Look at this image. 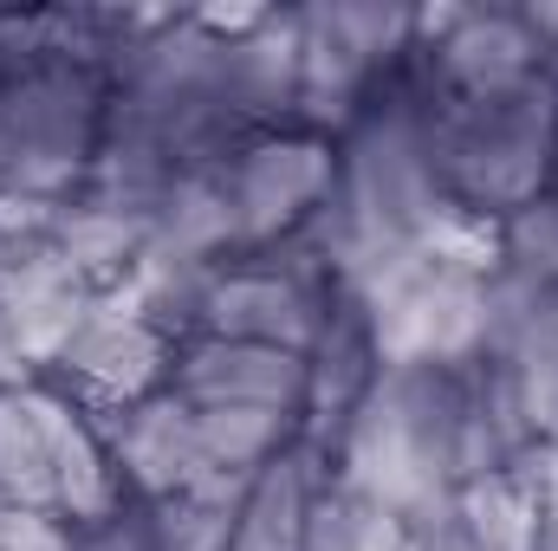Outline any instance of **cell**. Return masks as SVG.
Wrapping results in <instances>:
<instances>
[{"label":"cell","instance_id":"8fae6325","mask_svg":"<svg viewBox=\"0 0 558 551\" xmlns=\"http://www.w3.org/2000/svg\"><path fill=\"white\" fill-rule=\"evenodd\" d=\"M299 551H410V526L371 500H357L351 487H325L312 519H305V546Z\"/></svg>","mask_w":558,"mask_h":551},{"label":"cell","instance_id":"8992f818","mask_svg":"<svg viewBox=\"0 0 558 551\" xmlns=\"http://www.w3.org/2000/svg\"><path fill=\"white\" fill-rule=\"evenodd\" d=\"M169 390L189 409H260L299 421L305 396H312V364L292 351H267V344H234V338H195L175 351Z\"/></svg>","mask_w":558,"mask_h":551},{"label":"cell","instance_id":"6da1fadb","mask_svg":"<svg viewBox=\"0 0 558 551\" xmlns=\"http://www.w3.org/2000/svg\"><path fill=\"white\" fill-rule=\"evenodd\" d=\"M428 137V169L448 201L481 208L494 221H513L539 208L546 175L558 169V85H513L487 98H454Z\"/></svg>","mask_w":558,"mask_h":551},{"label":"cell","instance_id":"4fadbf2b","mask_svg":"<svg viewBox=\"0 0 558 551\" xmlns=\"http://www.w3.org/2000/svg\"><path fill=\"white\" fill-rule=\"evenodd\" d=\"M410 551H468V546L441 526V532H416V539H410Z\"/></svg>","mask_w":558,"mask_h":551},{"label":"cell","instance_id":"30bf717a","mask_svg":"<svg viewBox=\"0 0 558 551\" xmlns=\"http://www.w3.org/2000/svg\"><path fill=\"white\" fill-rule=\"evenodd\" d=\"M247 493H254V474H228V467H215V474L189 480L182 493L149 500L156 551H234L241 513H247Z\"/></svg>","mask_w":558,"mask_h":551},{"label":"cell","instance_id":"277c9868","mask_svg":"<svg viewBox=\"0 0 558 551\" xmlns=\"http://www.w3.org/2000/svg\"><path fill=\"white\" fill-rule=\"evenodd\" d=\"M59 370L78 383L85 403L124 415L137 409L143 396L169 390V370H175V338L162 325H149L143 311H131L124 298L111 292H92L72 344L59 351Z\"/></svg>","mask_w":558,"mask_h":551},{"label":"cell","instance_id":"3957f363","mask_svg":"<svg viewBox=\"0 0 558 551\" xmlns=\"http://www.w3.org/2000/svg\"><path fill=\"white\" fill-rule=\"evenodd\" d=\"M221 188L234 215V247H267L318 221V208L338 188V149L312 131H267L234 149Z\"/></svg>","mask_w":558,"mask_h":551},{"label":"cell","instance_id":"7c38bea8","mask_svg":"<svg viewBox=\"0 0 558 551\" xmlns=\"http://www.w3.org/2000/svg\"><path fill=\"white\" fill-rule=\"evenodd\" d=\"M0 551H78V532L39 513H13L0 506Z\"/></svg>","mask_w":558,"mask_h":551},{"label":"cell","instance_id":"ba28073f","mask_svg":"<svg viewBox=\"0 0 558 551\" xmlns=\"http://www.w3.org/2000/svg\"><path fill=\"white\" fill-rule=\"evenodd\" d=\"M422 33H441V72L461 85V98L513 91L539 78V39L526 13H416Z\"/></svg>","mask_w":558,"mask_h":551},{"label":"cell","instance_id":"52a82bcc","mask_svg":"<svg viewBox=\"0 0 558 551\" xmlns=\"http://www.w3.org/2000/svg\"><path fill=\"white\" fill-rule=\"evenodd\" d=\"M111 461H118V480L137 487L143 500H169L189 480L215 474L208 454H202L195 409L175 390H156V396H143L137 409L111 415Z\"/></svg>","mask_w":558,"mask_h":551},{"label":"cell","instance_id":"7a4b0ae2","mask_svg":"<svg viewBox=\"0 0 558 551\" xmlns=\"http://www.w3.org/2000/svg\"><path fill=\"white\" fill-rule=\"evenodd\" d=\"M0 500L72 532L118 513L124 480L85 409L39 383H0Z\"/></svg>","mask_w":558,"mask_h":551},{"label":"cell","instance_id":"9c48e42d","mask_svg":"<svg viewBox=\"0 0 558 551\" xmlns=\"http://www.w3.org/2000/svg\"><path fill=\"white\" fill-rule=\"evenodd\" d=\"M448 532L468 551H539L546 546V513H539L533 474H526L520 461H507V467H494V474L461 480V487H454Z\"/></svg>","mask_w":558,"mask_h":551},{"label":"cell","instance_id":"5b68a950","mask_svg":"<svg viewBox=\"0 0 558 551\" xmlns=\"http://www.w3.org/2000/svg\"><path fill=\"white\" fill-rule=\"evenodd\" d=\"M195 318H202L208 338L267 344V351H292V357H312V344L331 325L325 292L299 273V267H234V273H208Z\"/></svg>","mask_w":558,"mask_h":551}]
</instances>
